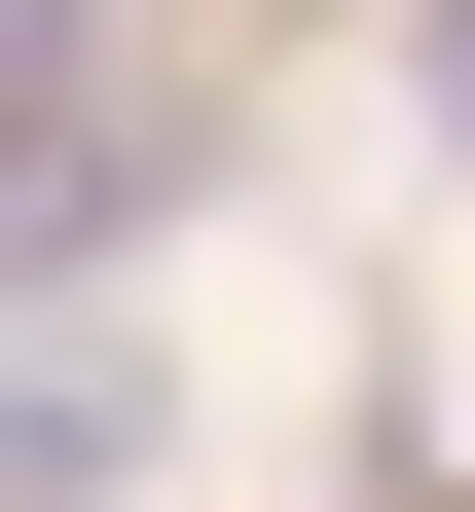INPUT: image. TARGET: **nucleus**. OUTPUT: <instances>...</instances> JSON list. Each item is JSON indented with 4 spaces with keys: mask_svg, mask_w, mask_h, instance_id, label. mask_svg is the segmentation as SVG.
<instances>
[{
    "mask_svg": "<svg viewBox=\"0 0 475 512\" xmlns=\"http://www.w3.org/2000/svg\"><path fill=\"white\" fill-rule=\"evenodd\" d=\"M110 439H147L110 366H37V330H0V512H110Z\"/></svg>",
    "mask_w": 475,
    "mask_h": 512,
    "instance_id": "1",
    "label": "nucleus"
},
{
    "mask_svg": "<svg viewBox=\"0 0 475 512\" xmlns=\"http://www.w3.org/2000/svg\"><path fill=\"white\" fill-rule=\"evenodd\" d=\"M402 74H439V147H475V0H439V37H402Z\"/></svg>",
    "mask_w": 475,
    "mask_h": 512,
    "instance_id": "2",
    "label": "nucleus"
}]
</instances>
